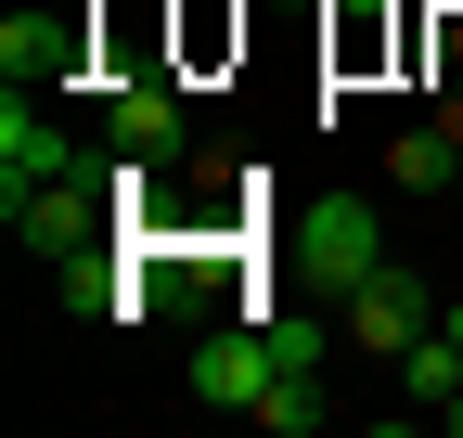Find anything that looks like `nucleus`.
<instances>
[{
    "label": "nucleus",
    "instance_id": "nucleus-4",
    "mask_svg": "<svg viewBox=\"0 0 463 438\" xmlns=\"http://www.w3.org/2000/svg\"><path fill=\"white\" fill-rule=\"evenodd\" d=\"M78 52H90V0H65V14H14V26H0V78H14V90H65Z\"/></svg>",
    "mask_w": 463,
    "mask_h": 438
},
{
    "label": "nucleus",
    "instance_id": "nucleus-6",
    "mask_svg": "<svg viewBox=\"0 0 463 438\" xmlns=\"http://www.w3.org/2000/svg\"><path fill=\"white\" fill-rule=\"evenodd\" d=\"M103 117H116V142H129V155H181V142H194V103L167 90V78H116Z\"/></svg>",
    "mask_w": 463,
    "mask_h": 438
},
{
    "label": "nucleus",
    "instance_id": "nucleus-9",
    "mask_svg": "<svg viewBox=\"0 0 463 438\" xmlns=\"http://www.w3.org/2000/svg\"><path fill=\"white\" fill-rule=\"evenodd\" d=\"M335 400H322V374H270V387H258V425H283V438H309Z\"/></svg>",
    "mask_w": 463,
    "mask_h": 438
},
{
    "label": "nucleus",
    "instance_id": "nucleus-11",
    "mask_svg": "<svg viewBox=\"0 0 463 438\" xmlns=\"http://www.w3.org/2000/svg\"><path fill=\"white\" fill-rule=\"evenodd\" d=\"M438 425H450V438H463V400H450V413H438Z\"/></svg>",
    "mask_w": 463,
    "mask_h": 438
},
{
    "label": "nucleus",
    "instance_id": "nucleus-7",
    "mask_svg": "<svg viewBox=\"0 0 463 438\" xmlns=\"http://www.w3.org/2000/svg\"><path fill=\"white\" fill-rule=\"evenodd\" d=\"M39 181H78V155L52 117H26V90L0 103V194H39Z\"/></svg>",
    "mask_w": 463,
    "mask_h": 438
},
{
    "label": "nucleus",
    "instance_id": "nucleus-1",
    "mask_svg": "<svg viewBox=\"0 0 463 438\" xmlns=\"http://www.w3.org/2000/svg\"><path fill=\"white\" fill-rule=\"evenodd\" d=\"M181 374H194V400H219V413H258V387L283 374V361H270V322H258V309H232L219 336H194V361H181Z\"/></svg>",
    "mask_w": 463,
    "mask_h": 438
},
{
    "label": "nucleus",
    "instance_id": "nucleus-5",
    "mask_svg": "<svg viewBox=\"0 0 463 438\" xmlns=\"http://www.w3.org/2000/svg\"><path fill=\"white\" fill-rule=\"evenodd\" d=\"M0 206H14V233L39 258H78L103 219H116V181H39V194H0Z\"/></svg>",
    "mask_w": 463,
    "mask_h": 438
},
{
    "label": "nucleus",
    "instance_id": "nucleus-3",
    "mask_svg": "<svg viewBox=\"0 0 463 438\" xmlns=\"http://www.w3.org/2000/svg\"><path fill=\"white\" fill-rule=\"evenodd\" d=\"M425 322H438V284H425V271H399V258H386L373 284H347V336H361L373 361H399Z\"/></svg>",
    "mask_w": 463,
    "mask_h": 438
},
{
    "label": "nucleus",
    "instance_id": "nucleus-2",
    "mask_svg": "<svg viewBox=\"0 0 463 438\" xmlns=\"http://www.w3.org/2000/svg\"><path fill=\"white\" fill-rule=\"evenodd\" d=\"M297 271H309V284L322 297H347V284H373V271H386V233H373V206H309L297 219Z\"/></svg>",
    "mask_w": 463,
    "mask_h": 438
},
{
    "label": "nucleus",
    "instance_id": "nucleus-8",
    "mask_svg": "<svg viewBox=\"0 0 463 438\" xmlns=\"http://www.w3.org/2000/svg\"><path fill=\"white\" fill-rule=\"evenodd\" d=\"M399 387H412L425 413H450V400H463V336H450V322H425V336L399 348Z\"/></svg>",
    "mask_w": 463,
    "mask_h": 438
},
{
    "label": "nucleus",
    "instance_id": "nucleus-10",
    "mask_svg": "<svg viewBox=\"0 0 463 438\" xmlns=\"http://www.w3.org/2000/svg\"><path fill=\"white\" fill-rule=\"evenodd\" d=\"M438 322H450V336H463V297H450V309H438Z\"/></svg>",
    "mask_w": 463,
    "mask_h": 438
}]
</instances>
